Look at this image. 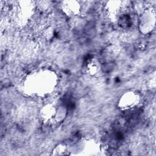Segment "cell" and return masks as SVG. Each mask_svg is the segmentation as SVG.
<instances>
[{
    "label": "cell",
    "mask_w": 156,
    "mask_h": 156,
    "mask_svg": "<svg viewBox=\"0 0 156 156\" xmlns=\"http://www.w3.org/2000/svg\"><path fill=\"white\" fill-rule=\"evenodd\" d=\"M105 10L108 17L115 22L119 23L121 19L127 20L129 15V5L122 1H110L105 5Z\"/></svg>",
    "instance_id": "4"
},
{
    "label": "cell",
    "mask_w": 156,
    "mask_h": 156,
    "mask_svg": "<svg viewBox=\"0 0 156 156\" xmlns=\"http://www.w3.org/2000/svg\"><path fill=\"white\" fill-rule=\"evenodd\" d=\"M52 155H71L69 144L60 143L54 147L52 151Z\"/></svg>",
    "instance_id": "8"
},
{
    "label": "cell",
    "mask_w": 156,
    "mask_h": 156,
    "mask_svg": "<svg viewBox=\"0 0 156 156\" xmlns=\"http://www.w3.org/2000/svg\"><path fill=\"white\" fill-rule=\"evenodd\" d=\"M67 109L60 102H49L43 104L39 110V117L47 126H55L61 123L66 118Z\"/></svg>",
    "instance_id": "2"
},
{
    "label": "cell",
    "mask_w": 156,
    "mask_h": 156,
    "mask_svg": "<svg viewBox=\"0 0 156 156\" xmlns=\"http://www.w3.org/2000/svg\"><path fill=\"white\" fill-rule=\"evenodd\" d=\"M141 102L139 93L133 90L124 91L117 101V107L121 112H129L137 108Z\"/></svg>",
    "instance_id": "3"
},
{
    "label": "cell",
    "mask_w": 156,
    "mask_h": 156,
    "mask_svg": "<svg viewBox=\"0 0 156 156\" xmlns=\"http://www.w3.org/2000/svg\"><path fill=\"white\" fill-rule=\"evenodd\" d=\"M155 12L151 7L144 9L140 14L138 20L139 30L143 34H147L152 32L155 26Z\"/></svg>",
    "instance_id": "5"
},
{
    "label": "cell",
    "mask_w": 156,
    "mask_h": 156,
    "mask_svg": "<svg viewBox=\"0 0 156 156\" xmlns=\"http://www.w3.org/2000/svg\"><path fill=\"white\" fill-rule=\"evenodd\" d=\"M57 84V74L51 69L42 68L27 74L22 88L26 95L43 98L52 94Z\"/></svg>",
    "instance_id": "1"
},
{
    "label": "cell",
    "mask_w": 156,
    "mask_h": 156,
    "mask_svg": "<svg viewBox=\"0 0 156 156\" xmlns=\"http://www.w3.org/2000/svg\"><path fill=\"white\" fill-rule=\"evenodd\" d=\"M83 72L89 77L98 76L101 71V65L99 60L94 57L88 58L83 64Z\"/></svg>",
    "instance_id": "7"
},
{
    "label": "cell",
    "mask_w": 156,
    "mask_h": 156,
    "mask_svg": "<svg viewBox=\"0 0 156 156\" xmlns=\"http://www.w3.org/2000/svg\"><path fill=\"white\" fill-rule=\"evenodd\" d=\"M83 6L82 2L76 0L63 1L60 4V7L63 13L69 17L80 15L83 12Z\"/></svg>",
    "instance_id": "6"
}]
</instances>
